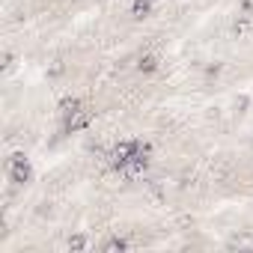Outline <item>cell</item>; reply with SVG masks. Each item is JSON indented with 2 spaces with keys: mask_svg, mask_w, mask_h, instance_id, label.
<instances>
[{
  "mask_svg": "<svg viewBox=\"0 0 253 253\" xmlns=\"http://www.w3.org/2000/svg\"><path fill=\"white\" fill-rule=\"evenodd\" d=\"M6 173H9V182H15V185H24V182H30V176H33L30 164H27L21 155L9 158V164H6Z\"/></svg>",
  "mask_w": 253,
  "mask_h": 253,
  "instance_id": "6da1fadb",
  "label": "cell"
},
{
  "mask_svg": "<svg viewBox=\"0 0 253 253\" xmlns=\"http://www.w3.org/2000/svg\"><path fill=\"white\" fill-rule=\"evenodd\" d=\"M131 15H134V18L152 15V0H134V3H131Z\"/></svg>",
  "mask_w": 253,
  "mask_h": 253,
  "instance_id": "7a4b0ae2",
  "label": "cell"
}]
</instances>
